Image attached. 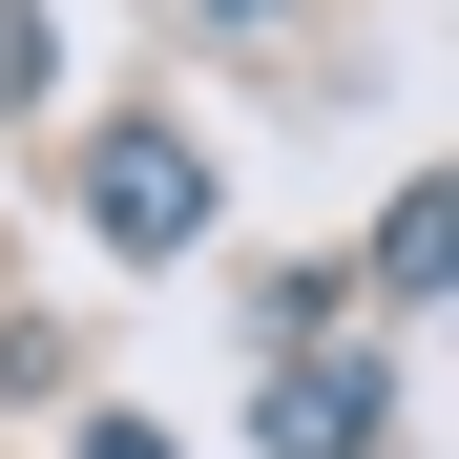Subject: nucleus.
<instances>
[{"label": "nucleus", "mask_w": 459, "mask_h": 459, "mask_svg": "<svg viewBox=\"0 0 459 459\" xmlns=\"http://www.w3.org/2000/svg\"><path fill=\"white\" fill-rule=\"evenodd\" d=\"M84 209L126 230V251H188V230H209V146H105V168H84Z\"/></svg>", "instance_id": "obj_1"}, {"label": "nucleus", "mask_w": 459, "mask_h": 459, "mask_svg": "<svg viewBox=\"0 0 459 459\" xmlns=\"http://www.w3.org/2000/svg\"><path fill=\"white\" fill-rule=\"evenodd\" d=\"M376 355H314V376H272V459H376Z\"/></svg>", "instance_id": "obj_2"}, {"label": "nucleus", "mask_w": 459, "mask_h": 459, "mask_svg": "<svg viewBox=\"0 0 459 459\" xmlns=\"http://www.w3.org/2000/svg\"><path fill=\"white\" fill-rule=\"evenodd\" d=\"M84 459H168V418H105V438H84Z\"/></svg>", "instance_id": "obj_3"}]
</instances>
